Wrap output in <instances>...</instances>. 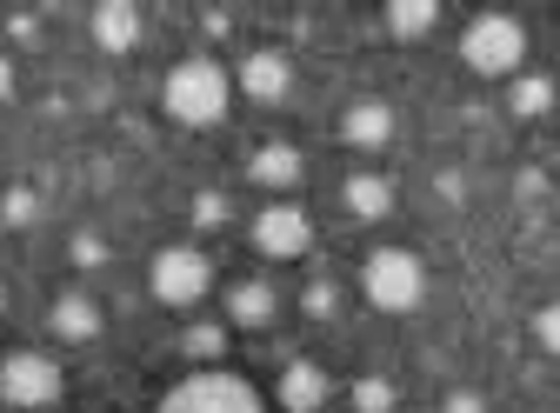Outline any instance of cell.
<instances>
[{
	"label": "cell",
	"mask_w": 560,
	"mask_h": 413,
	"mask_svg": "<svg viewBox=\"0 0 560 413\" xmlns=\"http://www.w3.org/2000/svg\"><path fill=\"white\" fill-rule=\"evenodd\" d=\"M161 107H167V120H174V127L207 133V127H221V120H228V107H234V74H228L214 54H187V60H174V67H167V81H161Z\"/></svg>",
	"instance_id": "obj_1"
},
{
	"label": "cell",
	"mask_w": 560,
	"mask_h": 413,
	"mask_svg": "<svg viewBox=\"0 0 560 413\" xmlns=\"http://www.w3.org/2000/svg\"><path fill=\"white\" fill-rule=\"evenodd\" d=\"M460 67L480 81H514L527 67V27L514 14H474L460 27Z\"/></svg>",
	"instance_id": "obj_2"
},
{
	"label": "cell",
	"mask_w": 560,
	"mask_h": 413,
	"mask_svg": "<svg viewBox=\"0 0 560 413\" xmlns=\"http://www.w3.org/2000/svg\"><path fill=\"white\" fill-rule=\"evenodd\" d=\"M361 294L381 307V314H413L428 300V260L413 247H374L361 260Z\"/></svg>",
	"instance_id": "obj_3"
},
{
	"label": "cell",
	"mask_w": 560,
	"mask_h": 413,
	"mask_svg": "<svg viewBox=\"0 0 560 413\" xmlns=\"http://www.w3.org/2000/svg\"><path fill=\"white\" fill-rule=\"evenodd\" d=\"M154 413H267V400H260L254 380H241L228 367H200V374L174 380Z\"/></svg>",
	"instance_id": "obj_4"
},
{
	"label": "cell",
	"mask_w": 560,
	"mask_h": 413,
	"mask_svg": "<svg viewBox=\"0 0 560 413\" xmlns=\"http://www.w3.org/2000/svg\"><path fill=\"white\" fill-rule=\"evenodd\" d=\"M67 393V374L54 354L40 347H14V354H0V400L21 406V413H54V400Z\"/></svg>",
	"instance_id": "obj_5"
},
{
	"label": "cell",
	"mask_w": 560,
	"mask_h": 413,
	"mask_svg": "<svg viewBox=\"0 0 560 413\" xmlns=\"http://www.w3.org/2000/svg\"><path fill=\"white\" fill-rule=\"evenodd\" d=\"M148 294L161 300V307H200L207 294H214V260H207L200 247H161L154 260H148Z\"/></svg>",
	"instance_id": "obj_6"
},
{
	"label": "cell",
	"mask_w": 560,
	"mask_h": 413,
	"mask_svg": "<svg viewBox=\"0 0 560 413\" xmlns=\"http://www.w3.org/2000/svg\"><path fill=\"white\" fill-rule=\"evenodd\" d=\"M247 234H254V253H260V260H301V253L314 247V221H307V206H294V200L260 206Z\"/></svg>",
	"instance_id": "obj_7"
},
{
	"label": "cell",
	"mask_w": 560,
	"mask_h": 413,
	"mask_svg": "<svg viewBox=\"0 0 560 413\" xmlns=\"http://www.w3.org/2000/svg\"><path fill=\"white\" fill-rule=\"evenodd\" d=\"M234 94H247L254 107H280L294 94V60L280 47H247L241 67H234Z\"/></svg>",
	"instance_id": "obj_8"
},
{
	"label": "cell",
	"mask_w": 560,
	"mask_h": 413,
	"mask_svg": "<svg viewBox=\"0 0 560 413\" xmlns=\"http://www.w3.org/2000/svg\"><path fill=\"white\" fill-rule=\"evenodd\" d=\"M394 101H381V94H354L347 101V114H340V141L354 148V154H381L387 141H394Z\"/></svg>",
	"instance_id": "obj_9"
},
{
	"label": "cell",
	"mask_w": 560,
	"mask_h": 413,
	"mask_svg": "<svg viewBox=\"0 0 560 413\" xmlns=\"http://www.w3.org/2000/svg\"><path fill=\"white\" fill-rule=\"evenodd\" d=\"M273 400L280 406H288V413H320L327 400H334V380H327V367L320 361H288V367H280V380H273Z\"/></svg>",
	"instance_id": "obj_10"
},
{
	"label": "cell",
	"mask_w": 560,
	"mask_h": 413,
	"mask_svg": "<svg viewBox=\"0 0 560 413\" xmlns=\"http://www.w3.org/2000/svg\"><path fill=\"white\" fill-rule=\"evenodd\" d=\"M140 27H148V14L133 8V0H101V8L88 14V34L101 54H133L140 47Z\"/></svg>",
	"instance_id": "obj_11"
},
{
	"label": "cell",
	"mask_w": 560,
	"mask_h": 413,
	"mask_svg": "<svg viewBox=\"0 0 560 413\" xmlns=\"http://www.w3.org/2000/svg\"><path fill=\"white\" fill-rule=\"evenodd\" d=\"M301 174H307V154H301L294 141H260V148L247 154V180H254V187L288 193V187H301Z\"/></svg>",
	"instance_id": "obj_12"
},
{
	"label": "cell",
	"mask_w": 560,
	"mask_h": 413,
	"mask_svg": "<svg viewBox=\"0 0 560 413\" xmlns=\"http://www.w3.org/2000/svg\"><path fill=\"white\" fill-rule=\"evenodd\" d=\"M47 327L60 333V340H101V327H107V314H101V300L94 294H54V307H47Z\"/></svg>",
	"instance_id": "obj_13"
},
{
	"label": "cell",
	"mask_w": 560,
	"mask_h": 413,
	"mask_svg": "<svg viewBox=\"0 0 560 413\" xmlns=\"http://www.w3.org/2000/svg\"><path fill=\"white\" fill-rule=\"evenodd\" d=\"M273 314H280V294H273L267 281H234V287H228V327H241V333H267Z\"/></svg>",
	"instance_id": "obj_14"
},
{
	"label": "cell",
	"mask_w": 560,
	"mask_h": 413,
	"mask_svg": "<svg viewBox=\"0 0 560 413\" xmlns=\"http://www.w3.org/2000/svg\"><path fill=\"white\" fill-rule=\"evenodd\" d=\"M394 200H400V187H394L387 174H347V187H340V206H347L354 221H387Z\"/></svg>",
	"instance_id": "obj_15"
},
{
	"label": "cell",
	"mask_w": 560,
	"mask_h": 413,
	"mask_svg": "<svg viewBox=\"0 0 560 413\" xmlns=\"http://www.w3.org/2000/svg\"><path fill=\"white\" fill-rule=\"evenodd\" d=\"M228 320H187V333H180V354L194 361V367H221V354H228Z\"/></svg>",
	"instance_id": "obj_16"
},
{
	"label": "cell",
	"mask_w": 560,
	"mask_h": 413,
	"mask_svg": "<svg viewBox=\"0 0 560 413\" xmlns=\"http://www.w3.org/2000/svg\"><path fill=\"white\" fill-rule=\"evenodd\" d=\"M381 21H387L394 40H428V34L441 27V8H434V0H394Z\"/></svg>",
	"instance_id": "obj_17"
},
{
	"label": "cell",
	"mask_w": 560,
	"mask_h": 413,
	"mask_svg": "<svg viewBox=\"0 0 560 413\" xmlns=\"http://www.w3.org/2000/svg\"><path fill=\"white\" fill-rule=\"evenodd\" d=\"M508 114H514V120H540V114H553V81H547V74H514V87H508Z\"/></svg>",
	"instance_id": "obj_18"
},
{
	"label": "cell",
	"mask_w": 560,
	"mask_h": 413,
	"mask_svg": "<svg viewBox=\"0 0 560 413\" xmlns=\"http://www.w3.org/2000/svg\"><path fill=\"white\" fill-rule=\"evenodd\" d=\"M187 221H194L200 234H214V227H228V221H234V200H228L221 187H200V193L187 200Z\"/></svg>",
	"instance_id": "obj_19"
},
{
	"label": "cell",
	"mask_w": 560,
	"mask_h": 413,
	"mask_svg": "<svg viewBox=\"0 0 560 413\" xmlns=\"http://www.w3.org/2000/svg\"><path fill=\"white\" fill-rule=\"evenodd\" d=\"M347 400H354V413H394V400H400V393H394V380H387V374H361Z\"/></svg>",
	"instance_id": "obj_20"
},
{
	"label": "cell",
	"mask_w": 560,
	"mask_h": 413,
	"mask_svg": "<svg viewBox=\"0 0 560 413\" xmlns=\"http://www.w3.org/2000/svg\"><path fill=\"white\" fill-rule=\"evenodd\" d=\"M40 221V193L34 187H8V193H0V227H34Z\"/></svg>",
	"instance_id": "obj_21"
},
{
	"label": "cell",
	"mask_w": 560,
	"mask_h": 413,
	"mask_svg": "<svg viewBox=\"0 0 560 413\" xmlns=\"http://www.w3.org/2000/svg\"><path fill=\"white\" fill-rule=\"evenodd\" d=\"M301 314H307V320H334V314H340V287H334V281H307V287H301Z\"/></svg>",
	"instance_id": "obj_22"
},
{
	"label": "cell",
	"mask_w": 560,
	"mask_h": 413,
	"mask_svg": "<svg viewBox=\"0 0 560 413\" xmlns=\"http://www.w3.org/2000/svg\"><path fill=\"white\" fill-rule=\"evenodd\" d=\"M67 260H74L81 273H94V267H107V240L101 234H74L67 240Z\"/></svg>",
	"instance_id": "obj_23"
},
{
	"label": "cell",
	"mask_w": 560,
	"mask_h": 413,
	"mask_svg": "<svg viewBox=\"0 0 560 413\" xmlns=\"http://www.w3.org/2000/svg\"><path fill=\"white\" fill-rule=\"evenodd\" d=\"M534 340H540L547 354H560V300H547V307L534 314Z\"/></svg>",
	"instance_id": "obj_24"
},
{
	"label": "cell",
	"mask_w": 560,
	"mask_h": 413,
	"mask_svg": "<svg viewBox=\"0 0 560 413\" xmlns=\"http://www.w3.org/2000/svg\"><path fill=\"white\" fill-rule=\"evenodd\" d=\"M441 413H487V400H480L474 387H454V393L441 400Z\"/></svg>",
	"instance_id": "obj_25"
},
{
	"label": "cell",
	"mask_w": 560,
	"mask_h": 413,
	"mask_svg": "<svg viewBox=\"0 0 560 413\" xmlns=\"http://www.w3.org/2000/svg\"><path fill=\"white\" fill-rule=\"evenodd\" d=\"M434 193H441L447 206H467V180H460V174H441V180H434Z\"/></svg>",
	"instance_id": "obj_26"
},
{
	"label": "cell",
	"mask_w": 560,
	"mask_h": 413,
	"mask_svg": "<svg viewBox=\"0 0 560 413\" xmlns=\"http://www.w3.org/2000/svg\"><path fill=\"white\" fill-rule=\"evenodd\" d=\"M8 34H14V40H40V21H34V14H8Z\"/></svg>",
	"instance_id": "obj_27"
},
{
	"label": "cell",
	"mask_w": 560,
	"mask_h": 413,
	"mask_svg": "<svg viewBox=\"0 0 560 413\" xmlns=\"http://www.w3.org/2000/svg\"><path fill=\"white\" fill-rule=\"evenodd\" d=\"M514 193H521V200H540V193H547V180H540V174H534V167H527V174H521V180H514Z\"/></svg>",
	"instance_id": "obj_28"
},
{
	"label": "cell",
	"mask_w": 560,
	"mask_h": 413,
	"mask_svg": "<svg viewBox=\"0 0 560 413\" xmlns=\"http://www.w3.org/2000/svg\"><path fill=\"white\" fill-rule=\"evenodd\" d=\"M8 101H14V60L0 54V107H8Z\"/></svg>",
	"instance_id": "obj_29"
},
{
	"label": "cell",
	"mask_w": 560,
	"mask_h": 413,
	"mask_svg": "<svg viewBox=\"0 0 560 413\" xmlns=\"http://www.w3.org/2000/svg\"><path fill=\"white\" fill-rule=\"evenodd\" d=\"M0 314H8V287H0Z\"/></svg>",
	"instance_id": "obj_30"
}]
</instances>
